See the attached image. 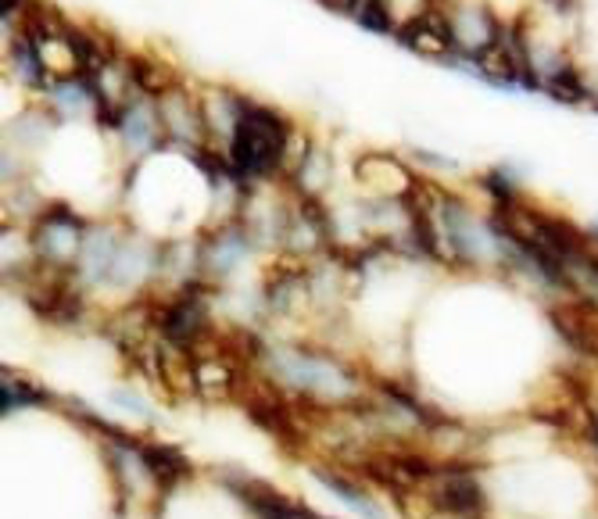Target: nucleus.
Returning <instances> with one entry per match:
<instances>
[{"label": "nucleus", "instance_id": "obj_1", "mask_svg": "<svg viewBox=\"0 0 598 519\" xmlns=\"http://www.w3.org/2000/svg\"><path fill=\"white\" fill-rule=\"evenodd\" d=\"M233 108V147L230 169L237 179L269 176L287 151V122L269 108L248 101H230Z\"/></svg>", "mask_w": 598, "mask_h": 519}, {"label": "nucleus", "instance_id": "obj_2", "mask_svg": "<svg viewBox=\"0 0 598 519\" xmlns=\"http://www.w3.org/2000/svg\"><path fill=\"white\" fill-rule=\"evenodd\" d=\"M398 40H402L405 47H416V51L448 54L455 47V29L448 26V18L441 8H423L416 18H409V22L398 29Z\"/></svg>", "mask_w": 598, "mask_h": 519}, {"label": "nucleus", "instance_id": "obj_3", "mask_svg": "<svg viewBox=\"0 0 598 519\" xmlns=\"http://www.w3.org/2000/svg\"><path fill=\"white\" fill-rule=\"evenodd\" d=\"M359 22L366 29H380V33H387L391 26V11H387V0H362L359 4Z\"/></svg>", "mask_w": 598, "mask_h": 519}, {"label": "nucleus", "instance_id": "obj_4", "mask_svg": "<svg viewBox=\"0 0 598 519\" xmlns=\"http://www.w3.org/2000/svg\"><path fill=\"white\" fill-rule=\"evenodd\" d=\"M323 4H326V8L341 11V15H351V11L359 15V4H362V0H323Z\"/></svg>", "mask_w": 598, "mask_h": 519}, {"label": "nucleus", "instance_id": "obj_5", "mask_svg": "<svg viewBox=\"0 0 598 519\" xmlns=\"http://www.w3.org/2000/svg\"><path fill=\"white\" fill-rule=\"evenodd\" d=\"M0 8H4V15H15L22 8V0H0Z\"/></svg>", "mask_w": 598, "mask_h": 519}]
</instances>
